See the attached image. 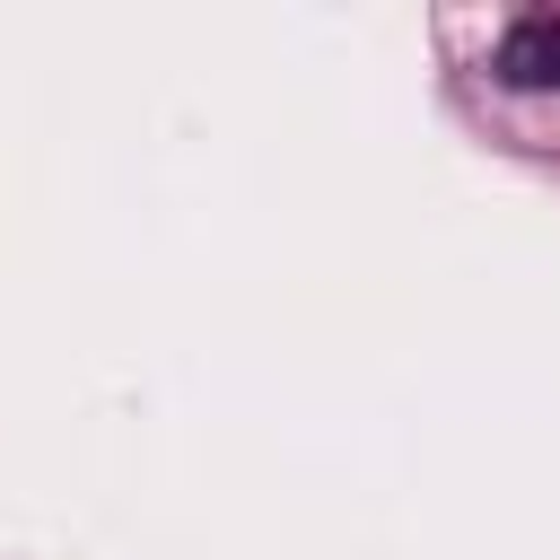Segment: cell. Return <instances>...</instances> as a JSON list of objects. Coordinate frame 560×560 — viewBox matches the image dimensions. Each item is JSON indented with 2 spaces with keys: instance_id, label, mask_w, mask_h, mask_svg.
Returning a JSON list of instances; mask_svg holds the SVG:
<instances>
[{
  "instance_id": "cell-1",
  "label": "cell",
  "mask_w": 560,
  "mask_h": 560,
  "mask_svg": "<svg viewBox=\"0 0 560 560\" xmlns=\"http://www.w3.org/2000/svg\"><path fill=\"white\" fill-rule=\"evenodd\" d=\"M499 79L508 88H560V18H525L499 35Z\"/></svg>"
}]
</instances>
